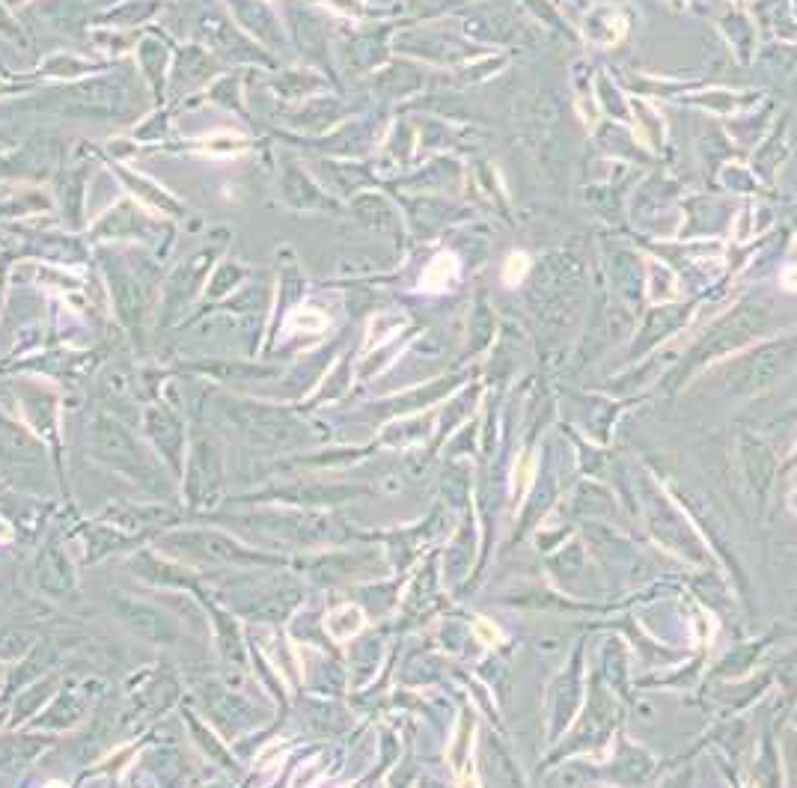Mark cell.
<instances>
[{"label": "cell", "instance_id": "1", "mask_svg": "<svg viewBox=\"0 0 797 788\" xmlns=\"http://www.w3.org/2000/svg\"><path fill=\"white\" fill-rule=\"evenodd\" d=\"M93 444H96V455L99 458H105V461H111V464H116V467H122V470H131V473H137L140 479H146L149 476V464H146V458L140 455V450L131 444V438L122 432V426H116V423H111V420H96V426H93Z\"/></svg>", "mask_w": 797, "mask_h": 788}, {"label": "cell", "instance_id": "2", "mask_svg": "<svg viewBox=\"0 0 797 788\" xmlns=\"http://www.w3.org/2000/svg\"><path fill=\"white\" fill-rule=\"evenodd\" d=\"M114 610L119 613V619H122L128 628H134V631H137L140 637H146V640H155V643H173V640H176V628H173V622H170L164 613H158L155 607L143 604V601L122 598V595L116 592Z\"/></svg>", "mask_w": 797, "mask_h": 788}, {"label": "cell", "instance_id": "3", "mask_svg": "<svg viewBox=\"0 0 797 788\" xmlns=\"http://www.w3.org/2000/svg\"><path fill=\"white\" fill-rule=\"evenodd\" d=\"M509 262H512V265H509V280L515 277V271H518V277L527 271V256H524V253H521V256H512Z\"/></svg>", "mask_w": 797, "mask_h": 788}]
</instances>
